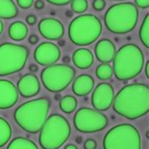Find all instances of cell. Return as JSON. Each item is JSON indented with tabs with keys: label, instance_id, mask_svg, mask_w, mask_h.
I'll list each match as a JSON object with an SVG mask.
<instances>
[{
	"label": "cell",
	"instance_id": "8d00e7d4",
	"mask_svg": "<svg viewBox=\"0 0 149 149\" xmlns=\"http://www.w3.org/2000/svg\"><path fill=\"white\" fill-rule=\"evenodd\" d=\"M29 70L31 71H32V72H35V71H37V70H38V67H37L36 65H31L30 67H29Z\"/></svg>",
	"mask_w": 149,
	"mask_h": 149
},
{
	"label": "cell",
	"instance_id": "5b68a950",
	"mask_svg": "<svg viewBox=\"0 0 149 149\" xmlns=\"http://www.w3.org/2000/svg\"><path fill=\"white\" fill-rule=\"evenodd\" d=\"M70 125L62 115L55 113L47 118L40 130L39 143L43 149H58L68 140Z\"/></svg>",
	"mask_w": 149,
	"mask_h": 149
},
{
	"label": "cell",
	"instance_id": "f546056e",
	"mask_svg": "<svg viewBox=\"0 0 149 149\" xmlns=\"http://www.w3.org/2000/svg\"><path fill=\"white\" fill-rule=\"evenodd\" d=\"M47 1L54 5H66L70 3L72 0H47Z\"/></svg>",
	"mask_w": 149,
	"mask_h": 149
},
{
	"label": "cell",
	"instance_id": "f35d334b",
	"mask_svg": "<svg viewBox=\"0 0 149 149\" xmlns=\"http://www.w3.org/2000/svg\"><path fill=\"white\" fill-rule=\"evenodd\" d=\"M67 59H68L67 57H65V60H64L65 61H69V60H67Z\"/></svg>",
	"mask_w": 149,
	"mask_h": 149
},
{
	"label": "cell",
	"instance_id": "9c48e42d",
	"mask_svg": "<svg viewBox=\"0 0 149 149\" xmlns=\"http://www.w3.org/2000/svg\"><path fill=\"white\" fill-rule=\"evenodd\" d=\"M75 70L69 65L52 64L42 70L41 80L47 91L58 93L66 89L74 80Z\"/></svg>",
	"mask_w": 149,
	"mask_h": 149
},
{
	"label": "cell",
	"instance_id": "9a60e30c",
	"mask_svg": "<svg viewBox=\"0 0 149 149\" xmlns=\"http://www.w3.org/2000/svg\"><path fill=\"white\" fill-rule=\"evenodd\" d=\"M17 89L18 93L24 98H31L37 95L41 90V85L37 75L26 74L22 76L17 82Z\"/></svg>",
	"mask_w": 149,
	"mask_h": 149
},
{
	"label": "cell",
	"instance_id": "30bf717a",
	"mask_svg": "<svg viewBox=\"0 0 149 149\" xmlns=\"http://www.w3.org/2000/svg\"><path fill=\"white\" fill-rule=\"evenodd\" d=\"M108 123V118L103 113L91 108H80L74 113V127L81 133L100 132L106 128Z\"/></svg>",
	"mask_w": 149,
	"mask_h": 149
},
{
	"label": "cell",
	"instance_id": "e575fe53",
	"mask_svg": "<svg viewBox=\"0 0 149 149\" xmlns=\"http://www.w3.org/2000/svg\"><path fill=\"white\" fill-rule=\"evenodd\" d=\"M145 74L147 78L149 79V61H147L146 65H145Z\"/></svg>",
	"mask_w": 149,
	"mask_h": 149
},
{
	"label": "cell",
	"instance_id": "7a4b0ae2",
	"mask_svg": "<svg viewBox=\"0 0 149 149\" xmlns=\"http://www.w3.org/2000/svg\"><path fill=\"white\" fill-rule=\"evenodd\" d=\"M113 62V73L116 79L126 81L140 74L144 65V55L139 47L129 43L118 49Z\"/></svg>",
	"mask_w": 149,
	"mask_h": 149
},
{
	"label": "cell",
	"instance_id": "74e56055",
	"mask_svg": "<svg viewBox=\"0 0 149 149\" xmlns=\"http://www.w3.org/2000/svg\"><path fill=\"white\" fill-rule=\"evenodd\" d=\"M3 22L0 20V35L2 34V32H3Z\"/></svg>",
	"mask_w": 149,
	"mask_h": 149
},
{
	"label": "cell",
	"instance_id": "7c38bea8",
	"mask_svg": "<svg viewBox=\"0 0 149 149\" xmlns=\"http://www.w3.org/2000/svg\"><path fill=\"white\" fill-rule=\"evenodd\" d=\"M61 57L58 46L50 42L41 43L34 51V58L39 65H50L56 63Z\"/></svg>",
	"mask_w": 149,
	"mask_h": 149
},
{
	"label": "cell",
	"instance_id": "d4e9b609",
	"mask_svg": "<svg viewBox=\"0 0 149 149\" xmlns=\"http://www.w3.org/2000/svg\"><path fill=\"white\" fill-rule=\"evenodd\" d=\"M95 74L100 80H109L113 75V67L109 63H102L97 66Z\"/></svg>",
	"mask_w": 149,
	"mask_h": 149
},
{
	"label": "cell",
	"instance_id": "d6986e66",
	"mask_svg": "<svg viewBox=\"0 0 149 149\" xmlns=\"http://www.w3.org/2000/svg\"><path fill=\"white\" fill-rule=\"evenodd\" d=\"M28 33V28L22 22L17 21L13 22L8 29V35L12 40L20 42L24 40Z\"/></svg>",
	"mask_w": 149,
	"mask_h": 149
},
{
	"label": "cell",
	"instance_id": "603a6c76",
	"mask_svg": "<svg viewBox=\"0 0 149 149\" xmlns=\"http://www.w3.org/2000/svg\"><path fill=\"white\" fill-rule=\"evenodd\" d=\"M60 109L65 113H71L77 107V100L72 95H65L60 101Z\"/></svg>",
	"mask_w": 149,
	"mask_h": 149
},
{
	"label": "cell",
	"instance_id": "ffe728a7",
	"mask_svg": "<svg viewBox=\"0 0 149 149\" xmlns=\"http://www.w3.org/2000/svg\"><path fill=\"white\" fill-rule=\"evenodd\" d=\"M17 15V8L13 0H0V18L12 19Z\"/></svg>",
	"mask_w": 149,
	"mask_h": 149
},
{
	"label": "cell",
	"instance_id": "2e32d148",
	"mask_svg": "<svg viewBox=\"0 0 149 149\" xmlns=\"http://www.w3.org/2000/svg\"><path fill=\"white\" fill-rule=\"evenodd\" d=\"M95 56L98 61L102 63H110L116 53L114 44L109 39H102L96 44Z\"/></svg>",
	"mask_w": 149,
	"mask_h": 149
},
{
	"label": "cell",
	"instance_id": "6da1fadb",
	"mask_svg": "<svg viewBox=\"0 0 149 149\" xmlns=\"http://www.w3.org/2000/svg\"><path fill=\"white\" fill-rule=\"evenodd\" d=\"M113 110L130 120L146 115L149 111V87L135 83L123 87L113 98Z\"/></svg>",
	"mask_w": 149,
	"mask_h": 149
},
{
	"label": "cell",
	"instance_id": "836d02e7",
	"mask_svg": "<svg viewBox=\"0 0 149 149\" xmlns=\"http://www.w3.org/2000/svg\"><path fill=\"white\" fill-rule=\"evenodd\" d=\"M35 8L37 9H42L44 8V3L42 0H37V2L35 3Z\"/></svg>",
	"mask_w": 149,
	"mask_h": 149
},
{
	"label": "cell",
	"instance_id": "4fadbf2b",
	"mask_svg": "<svg viewBox=\"0 0 149 149\" xmlns=\"http://www.w3.org/2000/svg\"><path fill=\"white\" fill-rule=\"evenodd\" d=\"M38 30L41 35L47 40L56 41L64 36L63 24L56 18H44L38 24Z\"/></svg>",
	"mask_w": 149,
	"mask_h": 149
},
{
	"label": "cell",
	"instance_id": "52a82bcc",
	"mask_svg": "<svg viewBox=\"0 0 149 149\" xmlns=\"http://www.w3.org/2000/svg\"><path fill=\"white\" fill-rule=\"evenodd\" d=\"M104 149H141L139 130L129 123L112 128L104 138Z\"/></svg>",
	"mask_w": 149,
	"mask_h": 149
},
{
	"label": "cell",
	"instance_id": "d6a6232c",
	"mask_svg": "<svg viewBox=\"0 0 149 149\" xmlns=\"http://www.w3.org/2000/svg\"><path fill=\"white\" fill-rule=\"evenodd\" d=\"M29 42L32 44V45H35L38 42V37L37 35H31L30 37H29Z\"/></svg>",
	"mask_w": 149,
	"mask_h": 149
},
{
	"label": "cell",
	"instance_id": "8fae6325",
	"mask_svg": "<svg viewBox=\"0 0 149 149\" xmlns=\"http://www.w3.org/2000/svg\"><path fill=\"white\" fill-rule=\"evenodd\" d=\"M114 98V90L109 83H100L91 96L92 105L98 111H106L111 107Z\"/></svg>",
	"mask_w": 149,
	"mask_h": 149
},
{
	"label": "cell",
	"instance_id": "e0dca14e",
	"mask_svg": "<svg viewBox=\"0 0 149 149\" xmlns=\"http://www.w3.org/2000/svg\"><path fill=\"white\" fill-rule=\"evenodd\" d=\"M95 86V80L90 74H83L76 77L72 85V91L78 96L87 95Z\"/></svg>",
	"mask_w": 149,
	"mask_h": 149
},
{
	"label": "cell",
	"instance_id": "f1b7e54d",
	"mask_svg": "<svg viewBox=\"0 0 149 149\" xmlns=\"http://www.w3.org/2000/svg\"><path fill=\"white\" fill-rule=\"evenodd\" d=\"M85 149H96L97 148V143L94 139H87L84 143Z\"/></svg>",
	"mask_w": 149,
	"mask_h": 149
},
{
	"label": "cell",
	"instance_id": "ac0fdd59",
	"mask_svg": "<svg viewBox=\"0 0 149 149\" xmlns=\"http://www.w3.org/2000/svg\"><path fill=\"white\" fill-rule=\"evenodd\" d=\"M72 61L77 68L85 70L93 65L94 56L89 49L80 48L74 52L72 55Z\"/></svg>",
	"mask_w": 149,
	"mask_h": 149
},
{
	"label": "cell",
	"instance_id": "ab89813d",
	"mask_svg": "<svg viewBox=\"0 0 149 149\" xmlns=\"http://www.w3.org/2000/svg\"><path fill=\"white\" fill-rule=\"evenodd\" d=\"M113 1H123V0H113Z\"/></svg>",
	"mask_w": 149,
	"mask_h": 149
},
{
	"label": "cell",
	"instance_id": "484cf974",
	"mask_svg": "<svg viewBox=\"0 0 149 149\" xmlns=\"http://www.w3.org/2000/svg\"><path fill=\"white\" fill-rule=\"evenodd\" d=\"M88 8L87 0H72L71 9L76 13H83Z\"/></svg>",
	"mask_w": 149,
	"mask_h": 149
},
{
	"label": "cell",
	"instance_id": "4316f807",
	"mask_svg": "<svg viewBox=\"0 0 149 149\" xmlns=\"http://www.w3.org/2000/svg\"><path fill=\"white\" fill-rule=\"evenodd\" d=\"M92 5L94 9H95L96 11H102L105 8L106 3L104 0H94Z\"/></svg>",
	"mask_w": 149,
	"mask_h": 149
},
{
	"label": "cell",
	"instance_id": "ba28073f",
	"mask_svg": "<svg viewBox=\"0 0 149 149\" xmlns=\"http://www.w3.org/2000/svg\"><path fill=\"white\" fill-rule=\"evenodd\" d=\"M29 52L24 46L6 42L0 45V76L20 71L27 63Z\"/></svg>",
	"mask_w": 149,
	"mask_h": 149
},
{
	"label": "cell",
	"instance_id": "1f68e13d",
	"mask_svg": "<svg viewBox=\"0 0 149 149\" xmlns=\"http://www.w3.org/2000/svg\"><path fill=\"white\" fill-rule=\"evenodd\" d=\"M26 22H27V23L28 25L33 26V25H35L36 22H37V17H36V16L32 15V14H30V15H28V16L26 17Z\"/></svg>",
	"mask_w": 149,
	"mask_h": 149
},
{
	"label": "cell",
	"instance_id": "83f0119b",
	"mask_svg": "<svg viewBox=\"0 0 149 149\" xmlns=\"http://www.w3.org/2000/svg\"><path fill=\"white\" fill-rule=\"evenodd\" d=\"M33 1L34 0H17V3L22 8L27 9V8H29L30 7H32V5L33 4Z\"/></svg>",
	"mask_w": 149,
	"mask_h": 149
},
{
	"label": "cell",
	"instance_id": "5bb4252c",
	"mask_svg": "<svg viewBox=\"0 0 149 149\" xmlns=\"http://www.w3.org/2000/svg\"><path fill=\"white\" fill-rule=\"evenodd\" d=\"M18 100V91L15 85L8 80H0V109L13 106Z\"/></svg>",
	"mask_w": 149,
	"mask_h": 149
},
{
	"label": "cell",
	"instance_id": "cb8c5ba5",
	"mask_svg": "<svg viewBox=\"0 0 149 149\" xmlns=\"http://www.w3.org/2000/svg\"><path fill=\"white\" fill-rule=\"evenodd\" d=\"M139 38L146 48L149 47V14H147L139 30Z\"/></svg>",
	"mask_w": 149,
	"mask_h": 149
},
{
	"label": "cell",
	"instance_id": "d590c367",
	"mask_svg": "<svg viewBox=\"0 0 149 149\" xmlns=\"http://www.w3.org/2000/svg\"><path fill=\"white\" fill-rule=\"evenodd\" d=\"M64 149H79L77 148V146L76 145H74V144H68V145H66Z\"/></svg>",
	"mask_w": 149,
	"mask_h": 149
},
{
	"label": "cell",
	"instance_id": "7402d4cb",
	"mask_svg": "<svg viewBox=\"0 0 149 149\" xmlns=\"http://www.w3.org/2000/svg\"><path fill=\"white\" fill-rule=\"evenodd\" d=\"M12 137V128L8 122L0 117V148L5 146Z\"/></svg>",
	"mask_w": 149,
	"mask_h": 149
},
{
	"label": "cell",
	"instance_id": "3957f363",
	"mask_svg": "<svg viewBox=\"0 0 149 149\" xmlns=\"http://www.w3.org/2000/svg\"><path fill=\"white\" fill-rule=\"evenodd\" d=\"M51 102L47 98L32 100L21 104L14 112V119L18 126L30 133L40 132L47 118Z\"/></svg>",
	"mask_w": 149,
	"mask_h": 149
},
{
	"label": "cell",
	"instance_id": "277c9868",
	"mask_svg": "<svg viewBox=\"0 0 149 149\" xmlns=\"http://www.w3.org/2000/svg\"><path fill=\"white\" fill-rule=\"evenodd\" d=\"M139 19V9L132 3L113 4L107 10L104 23L107 29L114 34H126L135 28Z\"/></svg>",
	"mask_w": 149,
	"mask_h": 149
},
{
	"label": "cell",
	"instance_id": "44dd1931",
	"mask_svg": "<svg viewBox=\"0 0 149 149\" xmlns=\"http://www.w3.org/2000/svg\"><path fill=\"white\" fill-rule=\"evenodd\" d=\"M7 149H39L34 142L22 137L13 139Z\"/></svg>",
	"mask_w": 149,
	"mask_h": 149
},
{
	"label": "cell",
	"instance_id": "4dcf8cb0",
	"mask_svg": "<svg viewBox=\"0 0 149 149\" xmlns=\"http://www.w3.org/2000/svg\"><path fill=\"white\" fill-rule=\"evenodd\" d=\"M135 3L141 8H147L149 7V0H135Z\"/></svg>",
	"mask_w": 149,
	"mask_h": 149
},
{
	"label": "cell",
	"instance_id": "8992f818",
	"mask_svg": "<svg viewBox=\"0 0 149 149\" xmlns=\"http://www.w3.org/2000/svg\"><path fill=\"white\" fill-rule=\"evenodd\" d=\"M102 23L99 17L93 14H83L74 17L70 23V40L77 46H88L100 37Z\"/></svg>",
	"mask_w": 149,
	"mask_h": 149
}]
</instances>
